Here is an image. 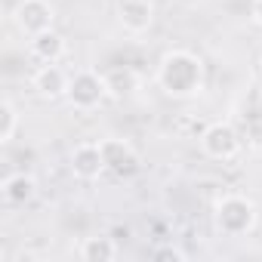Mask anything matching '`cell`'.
Returning a JSON list of instances; mask_svg holds the SVG:
<instances>
[{"label":"cell","instance_id":"1","mask_svg":"<svg viewBox=\"0 0 262 262\" xmlns=\"http://www.w3.org/2000/svg\"><path fill=\"white\" fill-rule=\"evenodd\" d=\"M155 80L164 90V96H170V99H194L204 93L207 68H204V59L198 53L176 47V50H167L161 56Z\"/></svg>","mask_w":262,"mask_h":262},{"label":"cell","instance_id":"2","mask_svg":"<svg viewBox=\"0 0 262 262\" xmlns=\"http://www.w3.org/2000/svg\"><path fill=\"white\" fill-rule=\"evenodd\" d=\"M213 225L225 237H247L259 225V210L247 194H222L213 204Z\"/></svg>","mask_w":262,"mask_h":262},{"label":"cell","instance_id":"3","mask_svg":"<svg viewBox=\"0 0 262 262\" xmlns=\"http://www.w3.org/2000/svg\"><path fill=\"white\" fill-rule=\"evenodd\" d=\"M201 151L213 161H234L241 155V133L231 120H213L201 129Z\"/></svg>","mask_w":262,"mask_h":262},{"label":"cell","instance_id":"4","mask_svg":"<svg viewBox=\"0 0 262 262\" xmlns=\"http://www.w3.org/2000/svg\"><path fill=\"white\" fill-rule=\"evenodd\" d=\"M68 105L74 111H96L105 99H108V90H105V77L93 68H80L71 74V83H68Z\"/></svg>","mask_w":262,"mask_h":262},{"label":"cell","instance_id":"5","mask_svg":"<svg viewBox=\"0 0 262 262\" xmlns=\"http://www.w3.org/2000/svg\"><path fill=\"white\" fill-rule=\"evenodd\" d=\"M13 22L25 37L43 34L56 25V7L50 0H19L13 10Z\"/></svg>","mask_w":262,"mask_h":262},{"label":"cell","instance_id":"6","mask_svg":"<svg viewBox=\"0 0 262 262\" xmlns=\"http://www.w3.org/2000/svg\"><path fill=\"white\" fill-rule=\"evenodd\" d=\"M102 145V155H105V167L108 173L120 176V179H129V176H136L142 161H139V151L129 145L126 139H117V136H108V139H99Z\"/></svg>","mask_w":262,"mask_h":262},{"label":"cell","instance_id":"7","mask_svg":"<svg viewBox=\"0 0 262 262\" xmlns=\"http://www.w3.org/2000/svg\"><path fill=\"white\" fill-rule=\"evenodd\" d=\"M68 167H71L74 179H80V182H96L108 170L99 142H80V145H74V151L68 158Z\"/></svg>","mask_w":262,"mask_h":262},{"label":"cell","instance_id":"8","mask_svg":"<svg viewBox=\"0 0 262 262\" xmlns=\"http://www.w3.org/2000/svg\"><path fill=\"white\" fill-rule=\"evenodd\" d=\"M68 83H71V74H65V71L59 68V62H43V65L34 71V77H31L34 93H37L40 99H50V102L65 99V96H68Z\"/></svg>","mask_w":262,"mask_h":262},{"label":"cell","instance_id":"9","mask_svg":"<svg viewBox=\"0 0 262 262\" xmlns=\"http://www.w3.org/2000/svg\"><path fill=\"white\" fill-rule=\"evenodd\" d=\"M117 22L129 34H145L155 25V4L151 0H120L117 4Z\"/></svg>","mask_w":262,"mask_h":262},{"label":"cell","instance_id":"10","mask_svg":"<svg viewBox=\"0 0 262 262\" xmlns=\"http://www.w3.org/2000/svg\"><path fill=\"white\" fill-rule=\"evenodd\" d=\"M102 77H105L108 99H117V102L129 99V96L139 90V74L129 68V65H111V68L102 71Z\"/></svg>","mask_w":262,"mask_h":262},{"label":"cell","instance_id":"11","mask_svg":"<svg viewBox=\"0 0 262 262\" xmlns=\"http://www.w3.org/2000/svg\"><path fill=\"white\" fill-rule=\"evenodd\" d=\"M0 194L10 207H25L37 198V179L31 173H10L0 185Z\"/></svg>","mask_w":262,"mask_h":262},{"label":"cell","instance_id":"12","mask_svg":"<svg viewBox=\"0 0 262 262\" xmlns=\"http://www.w3.org/2000/svg\"><path fill=\"white\" fill-rule=\"evenodd\" d=\"M28 50H31V56L37 62H59L68 53V40H65V34H59L56 28H50L43 34L28 37Z\"/></svg>","mask_w":262,"mask_h":262},{"label":"cell","instance_id":"13","mask_svg":"<svg viewBox=\"0 0 262 262\" xmlns=\"http://www.w3.org/2000/svg\"><path fill=\"white\" fill-rule=\"evenodd\" d=\"M117 253H120V247L111 234H90L77 247V256L83 262H111V259H117Z\"/></svg>","mask_w":262,"mask_h":262},{"label":"cell","instance_id":"14","mask_svg":"<svg viewBox=\"0 0 262 262\" xmlns=\"http://www.w3.org/2000/svg\"><path fill=\"white\" fill-rule=\"evenodd\" d=\"M19 123H22L19 108H16L10 99H4V102H0V142H4V145H10V142L16 139Z\"/></svg>","mask_w":262,"mask_h":262},{"label":"cell","instance_id":"15","mask_svg":"<svg viewBox=\"0 0 262 262\" xmlns=\"http://www.w3.org/2000/svg\"><path fill=\"white\" fill-rule=\"evenodd\" d=\"M151 256H155V259H176V262H182V259H185V253H182L179 247H158Z\"/></svg>","mask_w":262,"mask_h":262},{"label":"cell","instance_id":"16","mask_svg":"<svg viewBox=\"0 0 262 262\" xmlns=\"http://www.w3.org/2000/svg\"><path fill=\"white\" fill-rule=\"evenodd\" d=\"M250 19L262 28V0H250Z\"/></svg>","mask_w":262,"mask_h":262},{"label":"cell","instance_id":"17","mask_svg":"<svg viewBox=\"0 0 262 262\" xmlns=\"http://www.w3.org/2000/svg\"><path fill=\"white\" fill-rule=\"evenodd\" d=\"M259 71H262V59H259Z\"/></svg>","mask_w":262,"mask_h":262}]
</instances>
